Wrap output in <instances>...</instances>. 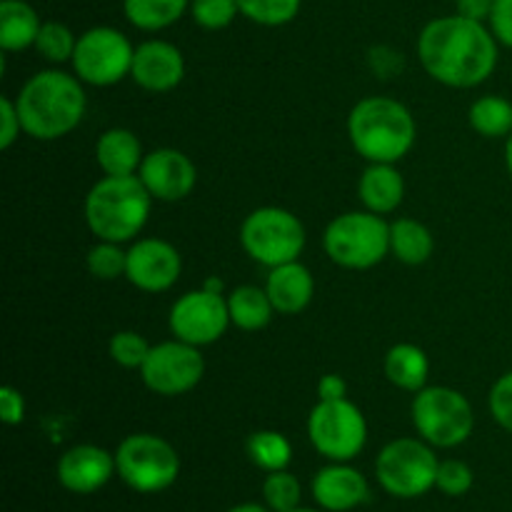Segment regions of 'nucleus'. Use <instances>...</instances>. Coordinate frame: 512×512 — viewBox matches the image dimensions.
Masks as SVG:
<instances>
[{"instance_id":"obj_31","label":"nucleus","mask_w":512,"mask_h":512,"mask_svg":"<svg viewBox=\"0 0 512 512\" xmlns=\"http://www.w3.org/2000/svg\"><path fill=\"white\" fill-rule=\"evenodd\" d=\"M300 498H303V488L300 480L288 470H275L268 473L263 480V500L273 512H290L300 508Z\"/></svg>"},{"instance_id":"obj_8","label":"nucleus","mask_w":512,"mask_h":512,"mask_svg":"<svg viewBox=\"0 0 512 512\" xmlns=\"http://www.w3.org/2000/svg\"><path fill=\"white\" fill-rule=\"evenodd\" d=\"M115 468L130 490L155 495L175 485L180 475V455L160 435L135 433L115 450Z\"/></svg>"},{"instance_id":"obj_26","label":"nucleus","mask_w":512,"mask_h":512,"mask_svg":"<svg viewBox=\"0 0 512 512\" xmlns=\"http://www.w3.org/2000/svg\"><path fill=\"white\" fill-rule=\"evenodd\" d=\"M190 10V0H123V13L138 30H165Z\"/></svg>"},{"instance_id":"obj_4","label":"nucleus","mask_w":512,"mask_h":512,"mask_svg":"<svg viewBox=\"0 0 512 512\" xmlns=\"http://www.w3.org/2000/svg\"><path fill=\"white\" fill-rule=\"evenodd\" d=\"M153 195L138 175H105L85 195V223L98 240L130 243L148 225Z\"/></svg>"},{"instance_id":"obj_29","label":"nucleus","mask_w":512,"mask_h":512,"mask_svg":"<svg viewBox=\"0 0 512 512\" xmlns=\"http://www.w3.org/2000/svg\"><path fill=\"white\" fill-rule=\"evenodd\" d=\"M300 5L303 0H238L240 15L265 28L288 25L290 20L298 18Z\"/></svg>"},{"instance_id":"obj_23","label":"nucleus","mask_w":512,"mask_h":512,"mask_svg":"<svg viewBox=\"0 0 512 512\" xmlns=\"http://www.w3.org/2000/svg\"><path fill=\"white\" fill-rule=\"evenodd\" d=\"M385 378L400 390L408 393H420L428 385L430 375V360L420 345L413 343H398L385 353L383 360Z\"/></svg>"},{"instance_id":"obj_30","label":"nucleus","mask_w":512,"mask_h":512,"mask_svg":"<svg viewBox=\"0 0 512 512\" xmlns=\"http://www.w3.org/2000/svg\"><path fill=\"white\" fill-rule=\"evenodd\" d=\"M75 45H78V38H75L73 30L65 23H58V20L43 23L38 40H35V50L53 65L70 63L75 53Z\"/></svg>"},{"instance_id":"obj_1","label":"nucleus","mask_w":512,"mask_h":512,"mask_svg":"<svg viewBox=\"0 0 512 512\" xmlns=\"http://www.w3.org/2000/svg\"><path fill=\"white\" fill-rule=\"evenodd\" d=\"M498 40L480 20L435 18L420 30L418 58L425 73L448 88H475L498 68Z\"/></svg>"},{"instance_id":"obj_33","label":"nucleus","mask_w":512,"mask_h":512,"mask_svg":"<svg viewBox=\"0 0 512 512\" xmlns=\"http://www.w3.org/2000/svg\"><path fill=\"white\" fill-rule=\"evenodd\" d=\"M150 348H153V345H150L143 335L135 333V330H118L108 343V353L110 358H113V363L128 370L143 368Z\"/></svg>"},{"instance_id":"obj_11","label":"nucleus","mask_w":512,"mask_h":512,"mask_svg":"<svg viewBox=\"0 0 512 512\" xmlns=\"http://www.w3.org/2000/svg\"><path fill=\"white\" fill-rule=\"evenodd\" d=\"M133 55L135 48L128 35L110 25H98V28H90L78 35L70 65L85 85L110 88L128 78L130 68H133Z\"/></svg>"},{"instance_id":"obj_14","label":"nucleus","mask_w":512,"mask_h":512,"mask_svg":"<svg viewBox=\"0 0 512 512\" xmlns=\"http://www.w3.org/2000/svg\"><path fill=\"white\" fill-rule=\"evenodd\" d=\"M183 273V258L178 248L163 238H140L128 250L125 278L143 293H165Z\"/></svg>"},{"instance_id":"obj_7","label":"nucleus","mask_w":512,"mask_h":512,"mask_svg":"<svg viewBox=\"0 0 512 512\" xmlns=\"http://www.w3.org/2000/svg\"><path fill=\"white\" fill-rule=\"evenodd\" d=\"M440 460L423 438H398L380 450L375 478L380 488L400 500H415L430 493L438 480Z\"/></svg>"},{"instance_id":"obj_15","label":"nucleus","mask_w":512,"mask_h":512,"mask_svg":"<svg viewBox=\"0 0 512 512\" xmlns=\"http://www.w3.org/2000/svg\"><path fill=\"white\" fill-rule=\"evenodd\" d=\"M138 178L160 203H178L195 190L198 170L195 163L178 148H158L143 158Z\"/></svg>"},{"instance_id":"obj_3","label":"nucleus","mask_w":512,"mask_h":512,"mask_svg":"<svg viewBox=\"0 0 512 512\" xmlns=\"http://www.w3.org/2000/svg\"><path fill=\"white\" fill-rule=\"evenodd\" d=\"M348 138L355 153L368 163L395 165L413 150L418 125L408 105L385 95H370L350 110Z\"/></svg>"},{"instance_id":"obj_34","label":"nucleus","mask_w":512,"mask_h":512,"mask_svg":"<svg viewBox=\"0 0 512 512\" xmlns=\"http://www.w3.org/2000/svg\"><path fill=\"white\" fill-rule=\"evenodd\" d=\"M190 15L205 30H223L240 15L238 0H190Z\"/></svg>"},{"instance_id":"obj_13","label":"nucleus","mask_w":512,"mask_h":512,"mask_svg":"<svg viewBox=\"0 0 512 512\" xmlns=\"http://www.w3.org/2000/svg\"><path fill=\"white\" fill-rule=\"evenodd\" d=\"M170 333L183 343L205 348V345L218 343L230 328V310L228 298L210 290H190L180 295L173 303L168 315Z\"/></svg>"},{"instance_id":"obj_12","label":"nucleus","mask_w":512,"mask_h":512,"mask_svg":"<svg viewBox=\"0 0 512 512\" xmlns=\"http://www.w3.org/2000/svg\"><path fill=\"white\" fill-rule=\"evenodd\" d=\"M205 375V360L200 348L183 343V340H165L153 345L140 368L145 388L163 398H178L200 385Z\"/></svg>"},{"instance_id":"obj_9","label":"nucleus","mask_w":512,"mask_h":512,"mask_svg":"<svg viewBox=\"0 0 512 512\" xmlns=\"http://www.w3.org/2000/svg\"><path fill=\"white\" fill-rule=\"evenodd\" d=\"M240 245L255 263L278 268L300 260L305 248V228L290 210L265 205L245 215L240 225Z\"/></svg>"},{"instance_id":"obj_35","label":"nucleus","mask_w":512,"mask_h":512,"mask_svg":"<svg viewBox=\"0 0 512 512\" xmlns=\"http://www.w3.org/2000/svg\"><path fill=\"white\" fill-rule=\"evenodd\" d=\"M473 483L475 475L468 463H463V460H443V463H440L435 488L443 495H448V498H460V495L470 493Z\"/></svg>"},{"instance_id":"obj_16","label":"nucleus","mask_w":512,"mask_h":512,"mask_svg":"<svg viewBox=\"0 0 512 512\" xmlns=\"http://www.w3.org/2000/svg\"><path fill=\"white\" fill-rule=\"evenodd\" d=\"M115 473V453H108L100 445H75L58 460V483L75 495L98 493Z\"/></svg>"},{"instance_id":"obj_22","label":"nucleus","mask_w":512,"mask_h":512,"mask_svg":"<svg viewBox=\"0 0 512 512\" xmlns=\"http://www.w3.org/2000/svg\"><path fill=\"white\" fill-rule=\"evenodd\" d=\"M40 28V15L25 0H3L0 3V48L3 53H20L35 48Z\"/></svg>"},{"instance_id":"obj_32","label":"nucleus","mask_w":512,"mask_h":512,"mask_svg":"<svg viewBox=\"0 0 512 512\" xmlns=\"http://www.w3.org/2000/svg\"><path fill=\"white\" fill-rule=\"evenodd\" d=\"M88 270L93 278L98 280H118L125 278V268H128V250H123L120 243H110V240H98V245L88 250Z\"/></svg>"},{"instance_id":"obj_36","label":"nucleus","mask_w":512,"mask_h":512,"mask_svg":"<svg viewBox=\"0 0 512 512\" xmlns=\"http://www.w3.org/2000/svg\"><path fill=\"white\" fill-rule=\"evenodd\" d=\"M488 408L495 423L512 433V370L500 380H495V385L490 388Z\"/></svg>"},{"instance_id":"obj_43","label":"nucleus","mask_w":512,"mask_h":512,"mask_svg":"<svg viewBox=\"0 0 512 512\" xmlns=\"http://www.w3.org/2000/svg\"><path fill=\"white\" fill-rule=\"evenodd\" d=\"M203 288H205V290H210V293L223 295V280H220V278H208V280H205Z\"/></svg>"},{"instance_id":"obj_10","label":"nucleus","mask_w":512,"mask_h":512,"mask_svg":"<svg viewBox=\"0 0 512 512\" xmlns=\"http://www.w3.org/2000/svg\"><path fill=\"white\" fill-rule=\"evenodd\" d=\"M308 438L330 463H350L368 443V420L348 398L318 400L308 415Z\"/></svg>"},{"instance_id":"obj_19","label":"nucleus","mask_w":512,"mask_h":512,"mask_svg":"<svg viewBox=\"0 0 512 512\" xmlns=\"http://www.w3.org/2000/svg\"><path fill=\"white\" fill-rule=\"evenodd\" d=\"M265 290L270 295L275 313L298 315L310 305L315 295V278L300 260L270 268Z\"/></svg>"},{"instance_id":"obj_17","label":"nucleus","mask_w":512,"mask_h":512,"mask_svg":"<svg viewBox=\"0 0 512 512\" xmlns=\"http://www.w3.org/2000/svg\"><path fill=\"white\" fill-rule=\"evenodd\" d=\"M130 78L148 93H168L185 78V58L168 40H145L135 48Z\"/></svg>"},{"instance_id":"obj_6","label":"nucleus","mask_w":512,"mask_h":512,"mask_svg":"<svg viewBox=\"0 0 512 512\" xmlns=\"http://www.w3.org/2000/svg\"><path fill=\"white\" fill-rule=\"evenodd\" d=\"M410 415L420 438L440 450L463 445L475 428L470 400L460 390L445 385H425L420 393H415Z\"/></svg>"},{"instance_id":"obj_38","label":"nucleus","mask_w":512,"mask_h":512,"mask_svg":"<svg viewBox=\"0 0 512 512\" xmlns=\"http://www.w3.org/2000/svg\"><path fill=\"white\" fill-rule=\"evenodd\" d=\"M488 23L495 40L505 48H512V0H495Z\"/></svg>"},{"instance_id":"obj_44","label":"nucleus","mask_w":512,"mask_h":512,"mask_svg":"<svg viewBox=\"0 0 512 512\" xmlns=\"http://www.w3.org/2000/svg\"><path fill=\"white\" fill-rule=\"evenodd\" d=\"M505 165H508V173L512 178V133L505 138Z\"/></svg>"},{"instance_id":"obj_37","label":"nucleus","mask_w":512,"mask_h":512,"mask_svg":"<svg viewBox=\"0 0 512 512\" xmlns=\"http://www.w3.org/2000/svg\"><path fill=\"white\" fill-rule=\"evenodd\" d=\"M20 133H23V123H20L18 105H15L13 98L3 95V98H0V148H13L15 140L20 138Z\"/></svg>"},{"instance_id":"obj_39","label":"nucleus","mask_w":512,"mask_h":512,"mask_svg":"<svg viewBox=\"0 0 512 512\" xmlns=\"http://www.w3.org/2000/svg\"><path fill=\"white\" fill-rule=\"evenodd\" d=\"M0 420L5 425H20L25 420V398L18 388L13 385H5L0 388Z\"/></svg>"},{"instance_id":"obj_40","label":"nucleus","mask_w":512,"mask_h":512,"mask_svg":"<svg viewBox=\"0 0 512 512\" xmlns=\"http://www.w3.org/2000/svg\"><path fill=\"white\" fill-rule=\"evenodd\" d=\"M348 398V383L340 375L328 373L318 383V400H343Z\"/></svg>"},{"instance_id":"obj_45","label":"nucleus","mask_w":512,"mask_h":512,"mask_svg":"<svg viewBox=\"0 0 512 512\" xmlns=\"http://www.w3.org/2000/svg\"><path fill=\"white\" fill-rule=\"evenodd\" d=\"M290 512H325V510H313V508H295V510H290Z\"/></svg>"},{"instance_id":"obj_2","label":"nucleus","mask_w":512,"mask_h":512,"mask_svg":"<svg viewBox=\"0 0 512 512\" xmlns=\"http://www.w3.org/2000/svg\"><path fill=\"white\" fill-rule=\"evenodd\" d=\"M15 105L25 135L33 140H58L73 133L85 118L88 95L78 75L53 68L25 80Z\"/></svg>"},{"instance_id":"obj_24","label":"nucleus","mask_w":512,"mask_h":512,"mask_svg":"<svg viewBox=\"0 0 512 512\" xmlns=\"http://www.w3.org/2000/svg\"><path fill=\"white\" fill-rule=\"evenodd\" d=\"M228 310L230 323L235 328L245 330V333L268 328V323L275 315L268 290L258 288V285H240V288H235L228 295Z\"/></svg>"},{"instance_id":"obj_25","label":"nucleus","mask_w":512,"mask_h":512,"mask_svg":"<svg viewBox=\"0 0 512 512\" xmlns=\"http://www.w3.org/2000/svg\"><path fill=\"white\" fill-rule=\"evenodd\" d=\"M435 250L433 233L420 220L398 218L390 223V253L405 265L428 263Z\"/></svg>"},{"instance_id":"obj_20","label":"nucleus","mask_w":512,"mask_h":512,"mask_svg":"<svg viewBox=\"0 0 512 512\" xmlns=\"http://www.w3.org/2000/svg\"><path fill=\"white\" fill-rule=\"evenodd\" d=\"M358 198L370 213H395L405 198L403 175L390 163H368L358 180Z\"/></svg>"},{"instance_id":"obj_21","label":"nucleus","mask_w":512,"mask_h":512,"mask_svg":"<svg viewBox=\"0 0 512 512\" xmlns=\"http://www.w3.org/2000/svg\"><path fill=\"white\" fill-rule=\"evenodd\" d=\"M143 158V143L128 128L105 130L95 143V163L105 175H113V178L138 175Z\"/></svg>"},{"instance_id":"obj_5","label":"nucleus","mask_w":512,"mask_h":512,"mask_svg":"<svg viewBox=\"0 0 512 512\" xmlns=\"http://www.w3.org/2000/svg\"><path fill=\"white\" fill-rule=\"evenodd\" d=\"M325 255L345 270H370L390 253V223L370 210H350L328 223Z\"/></svg>"},{"instance_id":"obj_18","label":"nucleus","mask_w":512,"mask_h":512,"mask_svg":"<svg viewBox=\"0 0 512 512\" xmlns=\"http://www.w3.org/2000/svg\"><path fill=\"white\" fill-rule=\"evenodd\" d=\"M310 490H313L315 503L325 512H350L368 503L370 498L368 478L348 463L320 468L310 483Z\"/></svg>"},{"instance_id":"obj_28","label":"nucleus","mask_w":512,"mask_h":512,"mask_svg":"<svg viewBox=\"0 0 512 512\" xmlns=\"http://www.w3.org/2000/svg\"><path fill=\"white\" fill-rule=\"evenodd\" d=\"M248 458L258 465L265 473H275V470H288L290 460H293V445L278 430H258L245 443Z\"/></svg>"},{"instance_id":"obj_42","label":"nucleus","mask_w":512,"mask_h":512,"mask_svg":"<svg viewBox=\"0 0 512 512\" xmlns=\"http://www.w3.org/2000/svg\"><path fill=\"white\" fill-rule=\"evenodd\" d=\"M228 512H273L268 505H260V503H243V505H235Z\"/></svg>"},{"instance_id":"obj_27","label":"nucleus","mask_w":512,"mask_h":512,"mask_svg":"<svg viewBox=\"0 0 512 512\" xmlns=\"http://www.w3.org/2000/svg\"><path fill=\"white\" fill-rule=\"evenodd\" d=\"M470 128L490 140L508 138L512 133V103L503 95H483L468 110Z\"/></svg>"},{"instance_id":"obj_41","label":"nucleus","mask_w":512,"mask_h":512,"mask_svg":"<svg viewBox=\"0 0 512 512\" xmlns=\"http://www.w3.org/2000/svg\"><path fill=\"white\" fill-rule=\"evenodd\" d=\"M493 5L495 0H458V13L470 20L485 23L490 18V13H493Z\"/></svg>"}]
</instances>
